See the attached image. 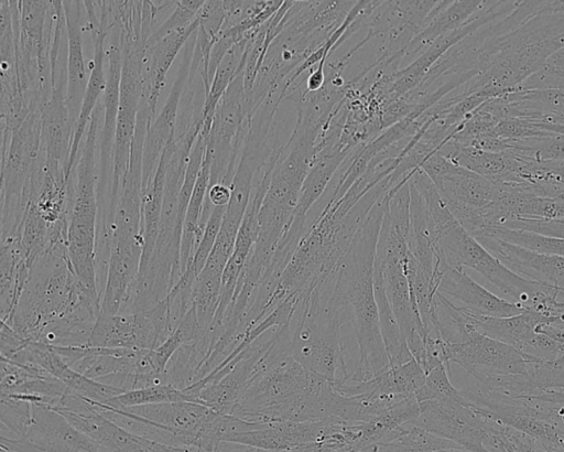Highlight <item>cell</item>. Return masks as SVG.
<instances>
[{
    "instance_id": "6da1fadb",
    "label": "cell",
    "mask_w": 564,
    "mask_h": 452,
    "mask_svg": "<svg viewBox=\"0 0 564 452\" xmlns=\"http://www.w3.org/2000/svg\"><path fill=\"white\" fill-rule=\"evenodd\" d=\"M388 198L389 193L375 203L334 269L335 290L351 310L359 352L357 368L338 379L343 384L360 383L389 366L375 295L376 246Z\"/></svg>"
},
{
    "instance_id": "7a4b0ae2",
    "label": "cell",
    "mask_w": 564,
    "mask_h": 452,
    "mask_svg": "<svg viewBox=\"0 0 564 452\" xmlns=\"http://www.w3.org/2000/svg\"><path fill=\"white\" fill-rule=\"evenodd\" d=\"M434 251L440 270L470 268L499 290L508 301L550 315L555 288L525 279L491 255L454 217L446 203L429 208Z\"/></svg>"
},
{
    "instance_id": "3957f363",
    "label": "cell",
    "mask_w": 564,
    "mask_h": 452,
    "mask_svg": "<svg viewBox=\"0 0 564 452\" xmlns=\"http://www.w3.org/2000/svg\"><path fill=\"white\" fill-rule=\"evenodd\" d=\"M88 308L100 310L78 283L67 246H50L31 266L19 301L3 323L26 340L37 341L50 324Z\"/></svg>"
},
{
    "instance_id": "277c9868",
    "label": "cell",
    "mask_w": 564,
    "mask_h": 452,
    "mask_svg": "<svg viewBox=\"0 0 564 452\" xmlns=\"http://www.w3.org/2000/svg\"><path fill=\"white\" fill-rule=\"evenodd\" d=\"M347 305L334 287V271L310 292L297 298L290 321L291 355L305 368L327 380L348 374L346 349L340 330L347 318Z\"/></svg>"
},
{
    "instance_id": "5b68a950",
    "label": "cell",
    "mask_w": 564,
    "mask_h": 452,
    "mask_svg": "<svg viewBox=\"0 0 564 452\" xmlns=\"http://www.w3.org/2000/svg\"><path fill=\"white\" fill-rule=\"evenodd\" d=\"M318 376L291 354L281 355L252 379L232 415L257 423L302 422Z\"/></svg>"
},
{
    "instance_id": "8992f818",
    "label": "cell",
    "mask_w": 564,
    "mask_h": 452,
    "mask_svg": "<svg viewBox=\"0 0 564 452\" xmlns=\"http://www.w3.org/2000/svg\"><path fill=\"white\" fill-rule=\"evenodd\" d=\"M420 413L412 424L449 440L468 452H488L486 442L496 421L471 405L462 390L456 399L419 402Z\"/></svg>"
},
{
    "instance_id": "52a82bcc",
    "label": "cell",
    "mask_w": 564,
    "mask_h": 452,
    "mask_svg": "<svg viewBox=\"0 0 564 452\" xmlns=\"http://www.w3.org/2000/svg\"><path fill=\"white\" fill-rule=\"evenodd\" d=\"M420 169L435 184L459 223L488 208L496 200V183L452 163L437 150L423 161Z\"/></svg>"
},
{
    "instance_id": "ba28073f",
    "label": "cell",
    "mask_w": 564,
    "mask_h": 452,
    "mask_svg": "<svg viewBox=\"0 0 564 452\" xmlns=\"http://www.w3.org/2000/svg\"><path fill=\"white\" fill-rule=\"evenodd\" d=\"M447 362L457 364L478 384L500 377L528 375L529 357L479 332L460 343H444Z\"/></svg>"
},
{
    "instance_id": "9c48e42d",
    "label": "cell",
    "mask_w": 564,
    "mask_h": 452,
    "mask_svg": "<svg viewBox=\"0 0 564 452\" xmlns=\"http://www.w3.org/2000/svg\"><path fill=\"white\" fill-rule=\"evenodd\" d=\"M55 411L89 437L100 452H153L145 444L144 438L109 420L91 402L80 397L67 392Z\"/></svg>"
},
{
    "instance_id": "30bf717a",
    "label": "cell",
    "mask_w": 564,
    "mask_h": 452,
    "mask_svg": "<svg viewBox=\"0 0 564 452\" xmlns=\"http://www.w3.org/2000/svg\"><path fill=\"white\" fill-rule=\"evenodd\" d=\"M196 33L191 36L184 46L177 76L171 87L170 94L145 133L142 153V191L152 180L164 149L176 131V120L182 95L191 75V64L195 50Z\"/></svg>"
},
{
    "instance_id": "8fae6325",
    "label": "cell",
    "mask_w": 564,
    "mask_h": 452,
    "mask_svg": "<svg viewBox=\"0 0 564 452\" xmlns=\"http://www.w3.org/2000/svg\"><path fill=\"white\" fill-rule=\"evenodd\" d=\"M517 275L564 290V257L536 252L489 235L475 238Z\"/></svg>"
},
{
    "instance_id": "7c38bea8",
    "label": "cell",
    "mask_w": 564,
    "mask_h": 452,
    "mask_svg": "<svg viewBox=\"0 0 564 452\" xmlns=\"http://www.w3.org/2000/svg\"><path fill=\"white\" fill-rule=\"evenodd\" d=\"M198 19L155 42H145L141 58L142 97L153 117L161 90L176 55L198 29Z\"/></svg>"
},
{
    "instance_id": "4fadbf2b",
    "label": "cell",
    "mask_w": 564,
    "mask_h": 452,
    "mask_svg": "<svg viewBox=\"0 0 564 452\" xmlns=\"http://www.w3.org/2000/svg\"><path fill=\"white\" fill-rule=\"evenodd\" d=\"M67 40V88L66 105L75 128L80 114L90 72L84 55L85 8L83 1H62Z\"/></svg>"
},
{
    "instance_id": "5bb4252c",
    "label": "cell",
    "mask_w": 564,
    "mask_h": 452,
    "mask_svg": "<svg viewBox=\"0 0 564 452\" xmlns=\"http://www.w3.org/2000/svg\"><path fill=\"white\" fill-rule=\"evenodd\" d=\"M437 291L459 302L467 312L480 316L506 318L522 313L521 305L500 298L476 282L462 268L443 270Z\"/></svg>"
},
{
    "instance_id": "9a60e30c",
    "label": "cell",
    "mask_w": 564,
    "mask_h": 452,
    "mask_svg": "<svg viewBox=\"0 0 564 452\" xmlns=\"http://www.w3.org/2000/svg\"><path fill=\"white\" fill-rule=\"evenodd\" d=\"M144 418L178 440L180 445L196 446L213 409L193 401H174L124 408Z\"/></svg>"
},
{
    "instance_id": "2e32d148",
    "label": "cell",
    "mask_w": 564,
    "mask_h": 452,
    "mask_svg": "<svg viewBox=\"0 0 564 452\" xmlns=\"http://www.w3.org/2000/svg\"><path fill=\"white\" fill-rule=\"evenodd\" d=\"M145 312L99 313L89 345L106 348L154 349L155 330Z\"/></svg>"
},
{
    "instance_id": "e0dca14e",
    "label": "cell",
    "mask_w": 564,
    "mask_h": 452,
    "mask_svg": "<svg viewBox=\"0 0 564 452\" xmlns=\"http://www.w3.org/2000/svg\"><path fill=\"white\" fill-rule=\"evenodd\" d=\"M437 151L452 163L492 183L516 182L522 159L510 150L491 152L446 140Z\"/></svg>"
},
{
    "instance_id": "ac0fdd59",
    "label": "cell",
    "mask_w": 564,
    "mask_h": 452,
    "mask_svg": "<svg viewBox=\"0 0 564 452\" xmlns=\"http://www.w3.org/2000/svg\"><path fill=\"white\" fill-rule=\"evenodd\" d=\"M485 1H438L427 23L402 51L404 57H419L438 37L467 23L484 6Z\"/></svg>"
},
{
    "instance_id": "d6986e66",
    "label": "cell",
    "mask_w": 564,
    "mask_h": 452,
    "mask_svg": "<svg viewBox=\"0 0 564 452\" xmlns=\"http://www.w3.org/2000/svg\"><path fill=\"white\" fill-rule=\"evenodd\" d=\"M469 314L475 329L479 333L503 342L514 347L520 353L536 335V327L558 323L557 318L547 316L533 310H524L522 313L506 318Z\"/></svg>"
},
{
    "instance_id": "ffe728a7",
    "label": "cell",
    "mask_w": 564,
    "mask_h": 452,
    "mask_svg": "<svg viewBox=\"0 0 564 452\" xmlns=\"http://www.w3.org/2000/svg\"><path fill=\"white\" fill-rule=\"evenodd\" d=\"M210 181V162L205 155L186 209L182 238H181V271L182 273L191 265L193 256L203 237L205 226L202 224V215L206 200V193Z\"/></svg>"
},
{
    "instance_id": "44dd1931",
    "label": "cell",
    "mask_w": 564,
    "mask_h": 452,
    "mask_svg": "<svg viewBox=\"0 0 564 452\" xmlns=\"http://www.w3.org/2000/svg\"><path fill=\"white\" fill-rule=\"evenodd\" d=\"M375 295L378 305L379 324L389 366H399L413 358L399 322L386 297L382 279L375 270Z\"/></svg>"
},
{
    "instance_id": "7402d4cb",
    "label": "cell",
    "mask_w": 564,
    "mask_h": 452,
    "mask_svg": "<svg viewBox=\"0 0 564 452\" xmlns=\"http://www.w3.org/2000/svg\"><path fill=\"white\" fill-rule=\"evenodd\" d=\"M441 450L464 449L449 440L408 423L395 439L367 445L360 452H437Z\"/></svg>"
},
{
    "instance_id": "603a6c76",
    "label": "cell",
    "mask_w": 564,
    "mask_h": 452,
    "mask_svg": "<svg viewBox=\"0 0 564 452\" xmlns=\"http://www.w3.org/2000/svg\"><path fill=\"white\" fill-rule=\"evenodd\" d=\"M174 401H193V399L184 389H178L170 384H160L124 391L104 402V405L116 409H124Z\"/></svg>"
},
{
    "instance_id": "cb8c5ba5",
    "label": "cell",
    "mask_w": 564,
    "mask_h": 452,
    "mask_svg": "<svg viewBox=\"0 0 564 452\" xmlns=\"http://www.w3.org/2000/svg\"><path fill=\"white\" fill-rule=\"evenodd\" d=\"M508 150L536 162L564 161V134L549 132L544 136L507 140Z\"/></svg>"
},
{
    "instance_id": "d4e9b609",
    "label": "cell",
    "mask_w": 564,
    "mask_h": 452,
    "mask_svg": "<svg viewBox=\"0 0 564 452\" xmlns=\"http://www.w3.org/2000/svg\"><path fill=\"white\" fill-rule=\"evenodd\" d=\"M47 223L35 203L30 201L18 230L30 266L43 254L47 240Z\"/></svg>"
},
{
    "instance_id": "484cf974",
    "label": "cell",
    "mask_w": 564,
    "mask_h": 452,
    "mask_svg": "<svg viewBox=\"0 0 564 452\" xmlns=\"http://www.w3.org/2000/svg\"><path fill=\"white\" fill-rule=\"evenodd\" d=\"M489 235L510 244L541 252L564 257V238L545 236L532 232L509 229L505 227L488 228L474 238Z\"/></svg>"
},
{
    "instance_id": "4316f807",
    "label": "cell",
    "mask_w": 564,
    "mask_h": 452,
    "mask_svg": "<svg viewBox=\"0 0 564 452\" xmlns=\"http://www.w3.org/2000/svg\"><path fill=\"white\" fill-rule=\"evenodd\" d=\"M1 430L23 438L32 426V402L25 395L1 394Z\"/></svg>"
},
{
    "instance_id": "83f0119b",
    "label": "cell",
    "mask_w": 564,
    "mask_h": 452,
    "mask_svg": "<svg viewBox=\"0 0 564 452\" xmlns=\"http://www.w3.org/2000/svg\"><path fill=\"white\" fill-rule=\"evenodd\" d=\"M517 89H564V47L554 52L544 65L527 78Z\"/></svg>"
},
{
    "instance_id": "f1b7e54d",
    "label": "cell",
    "mask_w": 564,
    "mask_h": 452,
    "mask_svg": "<svg viewBox=\"0 0 564 452\" xmlns=\"http://www.w3.org/2000/svg\"><path fill=\"white\" fill-rule=\"evenodd\" d=\"M449 367L443 363L425 373V383L414 396L417 402L425 400H448L460 396L462 390L456 389L448 377Z\"/></svg>"
},
{
    "instance_id": "f546056e",
    "label": "cell",
    "mask_w": 564,
    "mask_h": 452,
    "mask_svg": "<svg viewBox=\"0 0 564 452\" xmlns=\"http://www.w3.org/2000/svg\"><path fill=\"white\" fill-rule=\"evenodd\" d=\"M203 0L176 1L175 9L164 22L153 30L145 42H155L169 33L191 24L204 4Z\"/></svg>"
},
{
    "instance_id": "4dcf8cb0",
    "label": "cell",
    "mask_w": 564,
    "mask_h": 452,
    "mask_svg": "<svg viewBox=\"0 0 564 452\" xmlns=\"http://www.w3.org/2000/svg\"><path fill=\"white\" fill-rule=\"evenodd\" d=\"M226 207L217 206L214 207L209 219L205 226L203 237L198 244V247L193 256L192 262L188 266L196 276L203 270L218 236Z\"/></svg>"
},
{
    "instance_id": "1f68e13d",
    "label": "cell",
    "mask_w": 564,
    "mask_h": 452,
    "mask_svg": "<svg viewBox=\"0 0 564 452\" xmlns=\"http://www.w3.org/2000/svg\"><path fill=\"white\" fill-rule=\"evenodd\" d=\"M487 132L501 140H517L549 133L539 129L533 121L524 118L502 119Z\"/></svg>"
},
{
    "instance_id": "d6a6232c",
    "label": "cell",
    "mask_w": 564,
    "mask_h": 452,
    "mask_svg": "<svg viewBox=\"0 0 564 452\" xmlns=\"http://www.w3.org/2000/svg\"><path fill=\"white\" fill-rule=\"evenodd\" d=\"M0 349L2 358H10L22 349L30 340L17 333L11 326L1 322Z\"/></svg>"
},
{
    "instance_id": "836d02e7",
    "label": "cell",
    "mask_w": 564,
    "mask_h": 452,
    "mask_svg": "<svg viewBox=\"0 0 564 452\" xmlns=\"http://www.w3.org/2000/svg\"><path fill=\"white\" fill-rule=\"evenodd\" d=\"M231 198V187L230 185L224 184L221 182L215 183L208 186L206 193V200L209 202L213 207L224 206L227 207Z\"/></svg>"
},
{
    "instance_id": "e575fe53",
    "label": "cell",
    "mask_w": 564,
    "mask_h": 452,
    "mask_svg": "<svg viewBox=\"0 0 564 452\" xmlns=\"http://www.w3.org/2000/svg\"><path fill=\"white\" fill-rule=\"evenodd\" d=\"M552 315L554 318H558V323H560L561 319L564 318V290H562V289L555 290Z\"/></svg>"
},
{
    "instance_id": "d590c367",
    "label": "cell",
    "mask_w": 564,
    "mask_h": 452,
    "mask_svg": "<svg viewBox=\"0 0 564 452\" xmlns=\"http://www.w3.org/2000/svg\"><path fill=\"white\" fill-rule=\"evenodd\" d=\"M533 122L535 123V126L539 129H541L543 131L564 134V123H546V122H539V121H533Z\"/></svg>"
},
{
    "instance_id": "8d00e7d4",
    "label": "cell",
    "mask_w": 564,
    "mask_h": 452,
    "mask_svg": "<svg viewBox=\"0 0 564 452\" xmlns=\"http://www.w3.org/2000/svg\"><path fill=\"white\" fill-rule=\"evenodd\" d=\"M437 452H468V451H464V450H441V451H437Z\"/></svg>"
}]
</instances>
